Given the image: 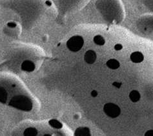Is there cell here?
<instances>
[{"label": "cell", "mask_w": 153, "mask_h": 136, "mask_svg": "<svg viewBox=\"0 0 153 136\" xmlns=\"http://www.w3.org/2000/svg\"><path fill=\"white\" fill-rule=\"evenodd\" d=\"M63 128L62 123L56 120L49 121L47 127L25 123L14 129L12 136H70Z\"/></svg>", "instance_id": "1"}, {"label": "cell", "mask_w": 153, "mask_h": 136, "mask_svg": "<svg viewBox=\"0 0 153 136\" xmlns=\"http://www.w3.org/2000/svg\"><path fill=\"white\" fill-rule=\"evenodd\" d=\"M84 39L82 36H74L68 39L66 43L68 48L71 52H78L82 49L84 45Z\"/></svg>", "instance_id": "2"}, {"label": "cell", "mask_w": 153, "mask_h": 136, "mask_svg": "<svg viewBox=\"0 0 153 136\" xmlns=\"http://www.w3.org/2000/svg\"><path fill=\"white\" fill-rule=\"evenodd\" d=\"M103 110L108 117L110 118H117L120 114V108L118 106L113 103H107L103 106Z\"/></svg>", "instance_id": "3"}, {"label": "cell", "mask_w": 153, "mask_h": 136, "mask_svg": "<svg viewBox=\"0 0 153 136\" xmlns=\"http://www.w3.org/2000/svg\"><path fill=\"white\" fill-rule=\"evenodd\" d=\"M85 61L88 64H93L95 62L96 59H97V54L95 52L92 50H89L86 51L85 54Z\"/></svg>", "instance_id": "4"}, {"label": "cell", "mask_w": 153, "mask_h": 136, "mask_svg": "<svg viewBox=\"0 0 153 136\" xmlns=\"http://www.w3.org/2000/svg\"><path fill=\"white\" fill-rule=\"evenodd\" d=\"M131 61H132L133 63H142L143 61H144V54H143L141 52H134V53H131L130 56Z\"/></svg>", "instance_id": "5"}, {"label": "cell", "mask_w": 153, "mask_h": 136, "mask_svg": "<svg viewBox=\"0 0 153 136\" xmlns=\"http://www.w3.org/2000/svg\"><path fill=\"white\" fill-rule=\"evenodd\" d=\"M106 65H107L108 68L111 69V70H117L120 67V63L118 62V61H117V59H111L107 61Z\"/></svg>", "instance_id": "6"}, {"label": "cell", "mask_w": 153, "mask_h": 136, "mask_svg": "<svg viewBox=\"0 0 153 136\" xmlns=\"http://www.w3.org/2000/svg\"><path fill=\"white\" fill-rule=\"evenodd\" d=\"M140 98H141V95H140V93L137 91L134 90L131 91V93H129V99L132 102H137L138 101H140Z\"/></svg>", "instance_id": "7"}, {"label": "cell", "mask_w": 153, "mask_h": 136, "mask_svg": "<svg viewBox=\"0 0 153 136\" xmlns=\"http://www.w3.org/2000/svg\"><path fill=\"white\" fill-rule=\"evenodd\" d=\"M76 136H91V133L88 129L86 127H80L76 130Z\"/></svg>", "instance_id": "8"}, {"label": "cell", "mask_w": 153, "mask_h": 136, "mask_svg": "<svg viewBox=\"0 0 153 136\" xmlns=\"http://www.w3.org/2000/svg\"><path fill=\"white\" fill-rule=\"evenodd\" d=\"M93 42L97 46H103L105 44V39L100 35L95 36L93 38Z\"/></svg>", "instance_id": "9"}, {"label": "cell", "mask_w": 153, "mask_h": 136, "mask_svg": "<svg viewBox=\"0 0 153 136\" xmlns=\"http://www.w3.org/2000/svg\"><path fill=\"white\" fill-rule=\"evenodd\" d=\"M122 48H123V46L120 44H117L114 46V49L117 51H119L120 50H122Z\"/></svg>", "instance_id": "10"}, {"label": "cell", "mask_w": 153, "mask_h": 136, "mask_svg": "<svg viewBox=\"0 0 153 136\" xmlns=\"http://www.w3.org/2000/svg\"><path fill=\"white\" fill-rule=\"evenodd\" d=\"M144 136H153V129L147 131L144 134Z\"/></svg>", "instance_id": "11"}, {"label": "cell", "mask_w": 153, "mask_h": 136, "mask_svg": "<svg viewBox=\"0 0 153 136\" xmlns=\"http://www.w3.org/2000/svg\"><path fill=\"white\" fill-rule=\"evenodd\" d=\"M112 85H113V86H115V87H117V88H119L120 86H121L122 84L120 82H114L113 83Z\"/></svg>", "instance_id": "12"}, {"label": "cell", "mask_w": 153, "mask_h": 136, "mask_svg": "<svg viewBox=\"0 0 153 136\" xmlns=\"http://www.w3.org/2000/svg\"><path fill=\"white\" fill-rule=\"evenodd\" d=\"M97 95H98V93H97V91L93 90V91H92V92H91V95H92V97H97Z\"/></svg>", "instance_id": "13"}]
</instances>
